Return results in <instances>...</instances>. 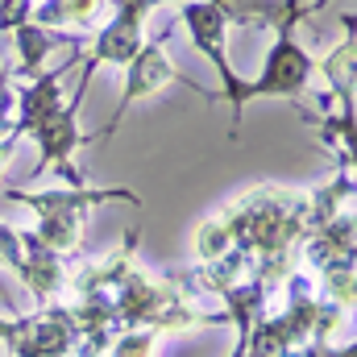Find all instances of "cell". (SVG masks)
Listing matches in <instances>:
<instances>
[{
    "mask_svg": "<svg viewBox=\"0 0 357 357\" xmlns=\"http://www.w3.org/2000/svg\"><path fill=\"white\" fill-rule=\"evenodd\" d=\"M29 137L38 142V167H33V175L38 178L42 171H59L63 178V187H84V171L75 167V150L84 146V133H79V108H71L67 100L50 112V116H42L33 129H29Z\"/></svg>",
    "mask_w": 357,
    "mask_h": 357,
    "instance_id": "52a82bcc",
    "label": "cell"
},
{
    "mask_svg": "<svg viewBox=\"0 0 357 357\" xmlns=\"http://www.w3.org/2000/svg\"><path fill=\"white\" fill-rule=\"evenodd\" d=\"M146 17H150L146 4H125V8H112V13L104 17V25L91 33L88 46H84V54H79V84L67 96L71 108L84 104L91 75H96L100 67H125V63L142 50V25H146Z\"/></svg>",
    "mask_w": 357,
    "mask_h": 357,
    "instance_id": "277c9868",
    "label": "cell"
},
{
    "mask_svg": "<svg viewBox=\"0 0 357 357\" xmlns=\"http://www.w3.org/2000/svg\"><path fill=\"white\" fill-rule=\"evenodd\" d=\"M29 233L63 258H79V250H84V225L71 216H38V225Z\"/></svg>",
    "mask_w": 357,
    "mask_h": 357,
    "instance_id": "5bb4252c",
    "label": "cell"
},
{
    "mask_svg": "<svg viewBox=\"0 0 357 357\" xmlns=\"http://www.w3.org/2000/svg\"><path fill=\"white\" fill-rule=\"evenodd\" d=\"M345 208H354V171H337L328 183H320V187L307 191V220H303L307 233L320 229V225H328Z\"/></svg>",
    "mask_w": 357,
    "mask_h": 357,
    "instance_id": "4fadbf2b",
    "label": "cell"
},
{
    "mask_svg": "<svg viewBox=\"0 0 357 357\" xmlns=\"http://www.w3.org/2000/svg\"><path fill=\"white\" fill-rule=\"evenodd\" d=\"M158 354V333L154 328H121L112 337V357H154Z\"/></svg>",
    "mask_w": 357,
    "mask_h": 357,
    "instance_id": "2e32d148",
    "label": "cell"
},
{
    "mask_svg": "<svg viewBox=\"0 0 357 357\" xmlns=\"http://www.w3.org/2000/svg\"><path fill=\"white\" fill-rule=\"evenodd\" d=\"M4 199L8 204H21L38 216H71L79 225H88L91 212L104 208V204H129V208H142V195L129 191V187H50V191H25V187H4Z\"/></svg>",
    "mask_w": 357,
    "mask_h": 357,
    "instance_id": "8992f818",
    "label": "cell"
},
{
    "mask_svg": "<svg viewBox=\"0 0 357 357\" xmlns=\"http://www.w3.org/2000/svg\"><path fill=\"white\" fill-rule=\"evenodd\" d=\"M125 4H146V0H108V8H125ZM150 8V4H146Z\"/></svg>",
    "mask_w": 357,
    "mask_h": 357,
    "instance_id": "d6986e66",
    "label": "cell"
},
{
    "mask_svg": "<svg viewBox=\"0 0 357 357\" xmlns=\"http://www.w3.org/2000/svg\"><path fill=\"white\" fill-rule=\"evenodd\" d=\"M291 357H357L354 345H333V341H303Z\"/></svg>",
    "mask_w": 357,
    "mask_h": 357,
    "instance_id": "ac0fdd59",
    "label": "cell"
},
{
    "mask_svg": "<svg viewBox=\"0 0 357 357\" xmlns=\"http://www.w3.org/2000/svg\"><path fill=\"white\" fill-rule=\"evenodd\" d=\"M17 237H21L25 258H21V266L13 270V274H17V278L25 282V291L38 299V307L63 303V299H67V287H71V266H75V258H63V254L46 250L29 229H17Z\"/></svg>",
    "mask_w": 357,
    "mask_h": 357,
    "instance_id": "ba28073f",
    "label": "cell"
},
{
    "mask_svg": "<svg viewBox=\"0 0 357 357\" xmlns=\"http://www.w3.org/2000/svg\"><path fill=\"white\" fill-rule=\"evenodd\" d=\"M108 0H33V21L46 29H67V33H84L91 38L104 17H108Z\"/></svg>",
    "mask_w": 357,
    "mask_h": 357,
    "instance_id": "8fae6325",
    "label": "cell"
},
{
    "mask_svg": "<svg viewBox=\"0 0 357 357\" xmlns=\"http://www.w3.org/2000/svg\"><path fill=\"white\" fill-rule=\"evenodd\" d=\"M357 42H354V17H345V38H341V46H333L320 63H316V71L328 79V96L341 104V112H357Z\"/></svg>",
    "mask_w": 357,
    "mask_h": 357,
    "instance_id": "7c38bea8",
    "label": "cell"
},
{
    "mask_svg": "<svg viewBox=\"0 0 357 357\" xmlns=\"http://www.w3.org/2000/svg\"><path fill=\"white\" fill-rule=\"evenodd\" d=\"M324 4H328V0H307V4H299L295 13H287V17L270 29V33H274V46L266 50L262 71H258L254 79H241V108H245L250 100H270V96L299 104V96L307 91L312 75H316V59H312V50L299 46L295 25H299L303 17L320 13Z\"/></svg>",
    "mask_w": 357,
    "mask_h": 357,
    "instance_id": "7a4b0ae2",
    "label": "cell"
},
{
    "mask_svg": "<svg viewBox=\"0 0 357 357\" xmlns=\"http://www.w3.org/2000/svg\"><path fill=\"white\" fill-rule=\"evenodd\" d=\"M178 25L191 33V46L212 63V71L220 75V96L229 100V108H233V125H229V137H233V129H237V121H241V75L233 71V63H229V21H225V13L216 8V4H208V0H183L178 4Z\"/></svg>",
    "mask_w": 357,
    "mask_h": 357,
    "instance_id": "5b68a950",
    "label": "cell"
},
{
    "mask_svg": "<svg viewBox=\"0 0 357 357\" xmlns=\"http://www.w3.org/2000/svg\"><path fill=\"white\" fill-rule=\"evenodd\" d=\"M220 220L237 250L258 258H299V241L307 233V191L295 187H254L229 208H220Z\"/></svg>",
    "mask_w": 357,
    "mask_h": 357,
    "instance_id": "6da1fadb",
    "label": "cell"
},
{
    "mask_svg": "<svg viewBox=\"0 0 357 357\" xmlns=\"http://www.w3.org/2000/svg\"><path fill=\"white\" fill-rule=\"evenodd\" d=\"M13 42H17V67H13V75H17V79H33V75L42 71V63H46L59 46H75V50H84V46H88V38H84V33L46 29V25H38V21L17 25V29H13Z\"/></svg>",
    "mask_w": 357,
    "mask_h": 357,
    "instance_id": "30bf717a",
    "label": "cell"
},
{
    "mask_svg": "<svg viewBox=\"0 0 357 357\" xmlns=\"http://www.w3.org/2000/svg\"><path fill=\"white\" fill-rule=\"evenodd\" d=\"M146 4H150V13H154V8H162V4H183V0H146Z\"/></svg>",
    "mask_w": 357,
    "mask_h": 357,
    "instance_id": "ffe728a7",
    "label": "cell"
},
{
    "mask_svg": "<svg viewBox=\"0 0 357 357\" xmlns=\"http://www.w3.org/2000/svg\"><path fill=\"white\" fill-rule=\"evenodd\" d=\"M354 208H345L341 216H333L328 225L303 233L299 241V266L320 274V270H333V266H354L357 258V241H354Z\"/></svg>",
    "mask_w": 357,
    "mask_h": 357,
    "instance_id": "9c48e42d",
    "label": "cell"
},
{
    "mask_svg": "<svg viewBox=\"0 0 357 357\" xmlns=\"http://www.w3.org/2000/svg\"><path fill=\"white\" fill-rule=\"evenodd\" d=\"M25 21H33V0H0V33H13Z\"/></svg>",
    "mask_w": 357,
    "mask_h": 357,
    "instance_id": "e0dca14e",
    "label": "cell"
},
{
    "mask_svg": "<svg viewBox=\"0 0 357 357\" xmlns=\"http://www.w3.org/2000/svg\"><path fill=\"white\" fill-rule=\"evenodd\" d=\"M171 29H175V21L158 33V38H150V42H142V50L125 63V88H121V100H116V108H112V116L91 133L84 146H100V142H108L116 129H121V121L129 116V108L133 104H142V100H150V96H158L162 88H171V84H183L187 91H195V96H204V100H220V91L212 88H199L195 79H187L183 71H178L175 63L167 59V38H171Z\"/></svg>",
    "mask_w": 357,
    "mask_h": 357,
    "instance_id": "3957f363",
    "label": "cell"
},
{
    "mask_svg": "<svg viewBox=\"0 0 357 357\" xmlns=\"http://www.w3.org/2000/svg\"><path fill=\"white\" fill-rule=\"evenodd\" d=\"M195 258L199 262H212V258H220V254H229L233 250V237H229V229H225V220L220 216H212V220H204L199 229H195Z\"/></svg>",
    "mask_w": 357,
    "mask_h": 357,
    "instance_id": "9a60e30c",
    "label": "cell"
}]
</instances>
